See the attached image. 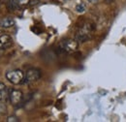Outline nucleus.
I'll list each match as a JSON object with an SVG mask.
<instances>
[{
  "mask_svg": "<svg viewBox=\"0 0 126 122\" xmlns=\"http://www.w3.org/2000/svg\"><path fill=\"white\" fill-rule=\"evenodd\" d=\"M95 30V25L88 20H84L80 23V25L78 26V29L76 31V40L78 42H86L90 40L93 36Z\"/></svg>",
  "mask_w": 126,
  "mask_h": 122,
  "instance_id": "nucleus-1",
  "label": "nucleus"
},
{
  "mask_svg": "<svg viewBox=\"0 0 126 122\" xmlns=\"http://www.w3.org/2000/svg\"><path fill=\"white\" fill-rule=\"evenodd\" d=\"M79 47V43L74 39H65L62 40L57 46V49L60 53H74Z\"/></svg>",
  "mask_w": 126,
  "mask_h": 122,
  "instance_id": "nucleus-2",
  "label": "nucleus"
},
{
  "mask_svg": "<svg viewBox=\"0 0 126 122\" xmlns=\"http://www.w3.org/2000/svg\"><path fill=\"white\" fill-rule=\"evenodd\" d=\"M24 76L25 74L21 71V70H13V71H10L6 74V77L7 79L13 83V84H20V83H23L24 82Z\"/></svg>",
  "mask_w": 126,
  "mask_h": 122,
  "instance_id": "nucleus-3",
  "label": "nucleus"
},
{
  "mask_svg": "<svg viewBox=\"0 0 126 122\" xmlns=\"http://www.w3.org/2000/svg\"><path fill=\"white\" fill-rule=\"evenodd\" d=\"M42 76V72L38 68H30L26 71L24 76V83L30 84L38 81Z\"/></svg>",
  "mask_w": 126,
  "mask_h": 122,
  "instance_id": "nucleus-4",
  "label": "nucleus"
},
{
  "mask_svg": "<svg viewBox=\"0 0 126 122\" xmlns=\"http://www.w3.org/2000/svg\"><path fill=\"white\" fill-rule=\"evenodd\" d=\"M9 99L12 105H18L23 99V94L20 90L11 89L9 92Z\"/></svg>",
  "mask_w": 126,
  "mask_h": 122,
  "instance_id": "nucleus-5",
  "label": "nucleus"
},
{
  "mask_svg": "<svg viewBox=\"0 0 126 122\" xmlns=\"http://www.w3.org/2000/svg\"><path fill=\"white\" fill-rule=\"evenodd\" d=\"M14 42L11 36L9 35H2L0 36V49H6L13 46Z\"/></svg>",
  "mask_w": 126,
  "mask_h": 122,
  "instance_id": "nucleus-6",
  "label": "nucleus"
},
{
  "mask_svg": "<svg viewBox=\"0 0 126 122\" xmlns=\"http://www.w3.org/2000/svg\"><path fill=\"white\" fill-rule=\"evenodd\" d=\"M15 25V20L12 17H4L0 19V27L2 28H11Z\"/></svg>",
  "mask_w": 126,
  "mask_h": 122,
  "instance_id": "nucleus-7",
  "label": "nucleus"
},
{
  "mask_svg": "<svg viewBox=\"0 0 126 122\" xmlns=\"http://www.w3.org/2000/svg\"><path fill=\"white\" fill-rule=\"evenodd\" d=\"M6 96V86L4 83L0 82V101H2Z\"/></svg>",
  "mask_w": 126,
  "mask_h": 122,
  "instance_id": "nucleus-8",
  "label": "nucleus"
},
{
  "mask_svg": "<svg viewBox=\"0 0 126 122\" xmlns=\"http://www.w3.org/2000/svg\"><path fill=\"white\" fill-rule=\"evenodd\" d=\"M76 11L78 13H83L85 11V5H84V3H79V4H77Z\"/></svg>",
  "mask_w": 126,
  "mask_h": 122,
  "instance_id": "nucleus-9",
  "label": "nucleus"
},
{
  "mask_svg": "<svg viewBox=\"0 0 126 122\" xmlns=\"http://www.w3.org/2000/svg\"><path fill=\"white\" fill-rule=\"evenodd\" d=\"M8 121H18V120H17V118H16V117H15V116H12V117H9Z\"/></svg>",
  "mask_w": 126,
  "mask_h": 122,
  "instance_id": "nucleus-10",
  "label": "nucleus"
},
{
  "mask_svg": "<svg viewBox=\"0 0 126 122\" xmlns=\"http://www.w3.org/2000/svg\"><path fill=\"white\" fill-rule=\"evenodd\" d=\"M89 1H90V2H93V3H94V2H96L97 0H89Z\"/></svg>",
  "mask_w": 126,
  "mask_h": 122,
  "instance_id": "nucleus-11",
  "label": "nucleus"
},
{
  "mask_svg": "<svg viewBox=\"0 0 126 122\" xmlns=\"http://www.w3.org/2000/svg\"><path fill=\"white\" fill-rule=\"evenodd\" d=\"M106 1H108V2H110V1H111V0H106Z\"/></svg>",
  "mask_w": 126,
  "mask_h": 122,
  "instance_id": "nucleus-12",
  "label": "nucleus"
},
{
  "mask_svg": "<svg viewBox=\"0 0 126 122\" xmlns=\"http://www.w3.org/2000/svg\"><path fill=\"white\" fill-rule=\"evenodd\" d=\"M64 1H69V0H64Z\"/></svg>",
  "mask_w": 126,
  "mask_h": 122,
  "instance_id": "nucleus-13",
  "label": "nucleus"
}]
</instances>
